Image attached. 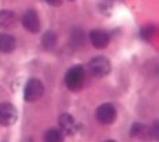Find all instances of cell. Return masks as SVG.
<instances>
[{"label":"cell","instance_id":"9","mask_svg":"<svg viewBox=\"0 0 159 142\" xmlns=\"http://www.w3.org/2000/svg\"><path fill=\"white\" fill-rule=\"evenodd\" d=\"M16 25V15L10 10H2L0 11V28L2 29H14Z\"/></svg>","mask_w":159,"mask_h":142},{"label":"cell","instance_id":"12","mask_svg":"<svg viewBox=\"0 0 159 142\" xmlns=\"http://www.w3.org/2000/svg\"><path fill=\"white\" fill-rule=\"evenodd\" d=\"M65 137L61 130L56 128H51L44 134V142H63Z\"/></svg>","mask_w":159,"mask_h":142},{"label":"cell","instance_id":"1","mask_svg":"<svg viewBox=\"0 0 159 142\" xmlns=\"http://www.w3.org/2000/svg\"><path fill=\"white\" fill-rule=\"evenodd\" d=\"M85 79V72L81 65H74L66 72L65 76V83L67 86L69 90L71 91H78L84 84Z\"/></svg>","mask_w":159,"mask_h":142},{"label":"cell","instance_id":"7","mask_svg":"<svg viewBox=\"0 0 159 142\" xmlns=\"http://www.w3.org/2000/svg\"><path fill=\"white\" fill-rule=\"evenodd\" d=\"M22 25L26 31L32 32V33H37L40 31V18L37 12L34 10H29L25 12V15L22 17Z\"/></svg>","mask_w":159,"mask_h":142},{"label":"cell","instance_id":"16","mask_svg":"<svg viewBox=\"0 0 159 142\" xmlns=\"http://www.w3.org/2000/svg\"><path fill=\"white\" fill-rule=\"evenodd\" d=\"M49 6H54V7H58V6L62 4V0H45Z\"/></svg>","mask_w":159,"mask_h":142},{"label":"cell","instance_id":"14","mask_svg":"<svg viewBox=\"0 0 159 142\" xmlns=\"http://www.w3.org/2000/svg\"><path fill=\"white\" fill-rule=\"evenodd\" d=\"M155 35H157V29H155L154 25H147L145 28L141 29V33H140V36L144 40H151Z\"/></svg>","mask_w":159,"mask_h":142},{"label":"cell","instance_id":"8","mask_svg":"<svg viewBox=\"0 0 159 142\" xmlns=\"http://www.w3.org/2000/svg\"><path fill=\"white\" fill-rule=\"evenodd\" d=\"M89 40L95 48H106L110 43V35L102 29H95L89 33Z\"/></svg>","mask_w":159,"mask_h":142},{"label":"cell","instance_id":"13","mask_svg":"<svg viewBox=\"0 0 159 142\" xmlns=\"http://www.w3.org/2000/svg\"><path fill=\"white\" fill-rule=\"evenodd\" d=\"M56 42H58V37H56L55 32H47L44 36H43V47L45 50H54Z\"/></svg>","mask_w":159,"mask_h":142},{"label":"cell","instance_id":"5","mask_svg":"<svg viewBox=\"0 0 159 142\" xmlns=\"http://www.w3.org/2000/svg\"><path fill=\"white\" fill-rule=\"evenodd\" d=\"M18 119V112L12 104L4 102L0 104V124L2 125H12Z\"/></svg>","mask_w":159,"mask_h":142},{"label":"cell","instance_id":"15","mask_svg":"<svg viewBox=\"0 0 159 142\" xmlns=\"http://www.w3.org/2000/svg\"><path fill=\"white\" fill-rule=\"evenodd\" d=\"M144 130H145V127L143 124L136 123L133 125V128H132V135H133V137H143V131Z\"/></svg>","mask_w":159,"mask_h":142},{"label":"cell","instance_id":"3","mask_svg":"<svg viewBox=\"0 0 159 142\" xmlns=\"http://www.w3.org/2000/svg\"><path fill=\"white\" fill-rule=\"evenodd\" d=\"M44 94V86L39 79H30L26 83L24 90V98L26 102H34L37 101L41 95Z\"/></svg>","mask_w":159,"mask_h":142},{"label":"cell","instance_id":"17","mask_svg":"<svg viewBox=\"0 0 159 142\" xmlns=\"http://www.w3.org/2000/svg\"><path fill=\"white\" fill-rule=\"evenodd\" d=\"M106 142H117V141H112V140H108V141H106Z\"/></svg>","mask_w":159,"mask_h":142},{"label":"cell","instance_id":"4","mask_svg":"<svg viewBox=\"0 0 159 142\" xmlns=\"http://www.w3.org/2000/svg\"><path fill=\"white\" fill-rule=\"evenodd\" d=\"M115 117H117V110L111 104H102L96 109V119L102 124H111Z\"/></svg>","mask_w":159,"mask_h":142},{"label":"cell","instance_id":"6","mask_svg":"<svg viewBox=\"0 0 159 142\" xmlns=\"http://www.w3.org/2000/svg\"><path fill=\"white\" fill-rule=\"evenodd\" d=\"M59 127H61V131L66 135H74L78 131V123L71 115L65 113L62 116H59Z\"/></svg>","mask_w":159,"mask_h":142},{"label":"cell","instance_id":"10","mask_svg":"<svg viewBox=\"0 0 159 142\" xmlns=\"http://www.w3.org/2000/svg\"><path fill=\"white\" fill-rule=\"evenodd\" d=\"M16 47V40L11 35L7 33H0V52H11Z\"/></svg>","mask_w":159,"mask_h":142},{"label":"cell","instance_id":"18","mask_svg":"<svg viewBox=\"0 0 159 142\" xmlns=\"http://www.w3.org/2000/svg\"><path fill=\"white\" fill-rule=\"evenodd\" d=\"M71 2H73V0H71Z\"/></svg>","mask_w":159,"mask_h":142},{"label":"cell","instance_id":"2","mask_svg":"<svg viewBox=\"0 0 159 142\" xmlns=\"http://www.w3.org/2000/svg\"><path fill=\"white\" fill-rule=\"evenodd\" d=\"M89 71L91 73L96 76V77H103V76H107L111 71V64L106 57H95L89 61Z\"/></svg>","mask_w":159,"mask_h":142},{"label":"cell","instance_id":"11","mask_svg":"<svg viewBox=\"0 0 159 142\" xmlns=\"http://www.w3.org/2000/svg\"><path fill=\"white\" fill-rule=\"evenodd\" d=\"M85 44V33L81 29H73L70 33V46L71 48H80Z\"/></svg>","mask_w":159,"mask_h":142}]
</instances>
